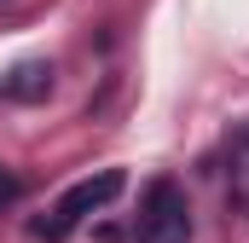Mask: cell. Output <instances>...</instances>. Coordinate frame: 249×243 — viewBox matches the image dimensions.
I'll use <instances>...</instances> for the list:
<instances>
[{
	"instance_id": "1",
	"label": "cell",
	"mask_w": 249,
	"mask_h": 243,
	"mask_svg": "<svg viewBox=\"0 0 249 243\" xmlns=\"http://www.w3.org/2000/svg\"><path fill=\"white\" fill-rule=\"evenodd\" d=\"M122 185H127L122 168H105V174H93V180H75L58 203H53V220H35L29 232H35V238H47V243H64L70 232H75V220H87L93 208L116 203V197H122Z\"/></svg>"
},
{
	"instance_id": "2",
	"label": "cell",
	"mask_w": 249,
	"mask_h": 243,
	"mask_svg": "<svg viewBox=\"0 0 249 243\" xmlns=\"http://www.w3.org/2000/svg\"><path fill=\"white\" fill-rule=\"evenodd\" d=\"M191 238V208L186 191L174 180H151L139 197V220H133V243H186Z\"/></svg>"
},
{
	"instance_id": "3",
	"label": "cell",
	"mask_w": 249,
	"mask_h": 243,
	"mask_svg": "<svg viewBox=\"0 0 249 243\" xmlns=\"http://www.w3.org/2000/svg\"><path fill=\"white\" fill-rule=\"evenodd\" d=\"M47 93H53V64H35V58L18 64V69L0 81V99H6V104H41Z\"/></svg>"
},
{
	"instance_id": "4",
	"label": "cell",
	"mask_w": 249,
	"mask_h": 243,
	"mask_svg": "<svg viewBox=\"0 0 249 243\" xmlns=\"http://www.w3.org/2000/svg\"><path fill=\"white\" fill-rule=\"evenodd\" d=\"M18 197H23V180H18V174H12V168L0 162V208H12Z\"/></svg>"
}]
</instances>
